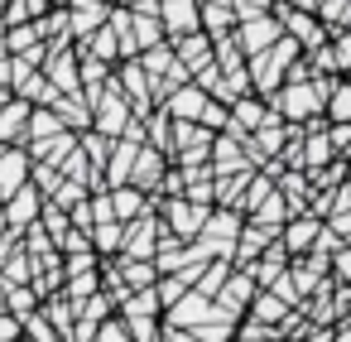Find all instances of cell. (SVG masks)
<instances>
[{"mask_svg": "<svg viewBox=\"0 0 351 342\" xmlns=\"http://www.w3.org/2000/svg\"><path fill=\"white\" fill-rule=\"evenodd\" d=\"M92 342H130V332H125V323H121V318L111 313V318H106V323L97 328V337H92Z\"/></svg>", "mask_w": 351, "mask_h": 342, "instance_id": "34", "label": "cell"}, {"mask_svg": "<svg viewBox=\"0 0 351 342\" xmlns=\"http://www.w3.org/2000/svg\"><path fill=\"white\" fill-rule=\"evenodd\" d=\"M332 342H351V313H341V318L332 323Z\"/></svg>", "mask_w": 351, "mask_h": 342, "instance_id": "37", "label": "cell"}, {"mask_svg": "<svg viewBox=\"0 0 351 342\" xmlns=\"http://www.w3.org/2000/svg\"><path fill=\"white\" fill-rule=\"evenodd\" d=\"M226 275H231V260H207V265H202V275H197V284H193V289H197V294H202V299H217V289H221V284H226Z\"/></svg>", "mask_w": 351, "mask_h": 342, "instance_id": "30", "label": "cell"}, {"mask_svg": "<svg viewBox=\"0 0 351 342\" xmlns=\"http://www.w3.org/2000/svg\"><path fill=\"white\" fill-rule=\"evenodd\" d=\"M130 39H135V49H140V54H145V49H159V44H169L154 15H135V20H130Z\"/></svg>", "mask_w": 351, "mask_h": 342, "instance_id": "29", "label": "cell"}, {"mask_svg": "<svg viewBox=\"0 0 351 342\" xmlns=\"http://www.w3.org/2000/svg\"><path fill=\"white\" fill-rule=\"evenodd\" d=\"M29 169H34V159L25 145H0V203L29 183Z\"/></svg>", "mask_w": 351, "mask_h": 342, "instance_id": "9", "label": "cell"}, {"mask_svg": "<svg viewBox=\"0 0 351 342\" xmlns=\"http://www.w3.org/2000/svg\"><path fill=\"white\" fill-rule=\"evenodd\" d=\"M255 294H260V289H255V280H250L245 270H231L212 304H217L226 318H245V313H250V304H255Z\"/></svg>", "mask_w": 351, "mask_h": 342, "instance_id": "7", "label": "cell"}, {"mask_svg": "<svg viewBox=\"0 0 351 342\" xmlns=\"http://www.w3.org/2000/svg\"><path fill=\"white\" fill-rule=\"evenodd\" d=\"M289 313H293V308H289L279 294H269V289H260V294H255V304H250V318H255L260 328H279Z\"/></svg>", "mask_w": 351, "mask_h": 342, "instance_id": "22", "label": "cell"}, {"mask_svg": "<svg viewBox=\"0 0 351 342\" xmlns=\"http://www.w3.org/2000/svg\"><path fill=\"white\" fill-rule=\"evenodd\" d=\"M82 198H87V188H82V183H68V179H63V183H58V193H53V198H49V203H53V207H63V212H68V207H77V203H82Z\"/></svg>", "mask_w": 351, "mask_h": 342, "instance_id": "32", "label": "cell"}, {"mask_svg": "<svg viewBox=\"0 0 351 342\" xmlns=\"http://www.w3.org/2000/svg\"><path fill=\"white\" fill-rule=\"evenodd\" d=\"M322 121L327 126H351V82H332V92H327V102H322Z\"/></svg>", "mask_w": 351, "mask_h": 342, "instance_id": "23", "label": "cell"}, {"mask_svg": "<svg viewBox=\"0 0 351 342\" xmlns=\"http://www.w3.org/2000/svg\"><path fill=\"white\" fill-rule=\"evenodd\" d=\"M197 30H202L207 39H221V34H231V30H236V15H231V5H226V0H197Z\"/></svg>", "mask_w": 351, "mask_h": 342, "instance_id": "19", "label": "cell"}, {"mask_svg": "<svg viewBox=\"0 0 351 342\" xmlns=\"http://www.w3.org/2000/svg\"><path fill=\"white\" fill-rule=\"evenodd\" d=\"M269 15L279 20V34H289L303 54H313L317 44H327V30L317 25V15H303V10H289V5H279V0H274V5H269Z\"/></svg>", "mask_w": 351, "mask_h": 342, "instance_id": "2", "label": "cell"}, {"mask_svg": "<svg viewBox=\"0 0 351 342\" xmlns=\"http://www.w3.org/2000/svg\"><path fill=\"white\" fill-rule=\"evenodd\" d=\"M226 5H231V15H236V20H250V15H269L274 0H226Z\"/></svg>", "mask_w": 351, "mask_h": 342, "instance_id": "33", "label": "cell"}, {"mask_svg": "<svg viewBox=\"0 0 351 342\" xmlns=\"http://www.w3.org/2000/svg\"><path fill=\"white\" fill-rule=\"evenodd\" d=\"M5 102H10V92H5V87H0V106H5Z\"/></svg>", "mask_w": 351, "mask_h": 342, "instance_id": "40", "label": "cell"}, {"mask_svg": "<svg viewBox=\"0 0 351 342\" xmlns=\"http://www.w3.org/2000/svg\"><path fill=\"white\" fill-rule=\"evenodd\" d=\"M106 15H111L106 0H73V5H68V39H73V44L92 39V34L106 25Z\"/></svg>", "mask_w": 351, "mask_h": 342, "instance_id": "12", "label": "cell"}, {"mask_svg": "<svg viewBox=\"0 0 351 342\" xmlns=\"http://www.w3.org/2000/svg\"><path fill=\"white\" fill-rule=\"evenodd\" d=\"M130 121H135V116H130V102L106 82V87H101V97L92 102V130H97V135H106V140H121Z\"/></svg>", "mask_w": 351, "mask_h": 342, "instance_id": "1", "label": "cell"}, {"mask_svg": "<svg viewBox=\"0 0 351 342\" xmlns=\"http://www.w3.org/2000/svg\"><path fill=\"white\" fill-rule=\"evenodd\" d=\"M121 236H125V227L121 222H97L92 231H87V241H92V255H121Z\"/></svg>", "mask_w": 351, "mask_h": 342, "instance_id": "26", "label": "cell"}, {"mask_svg": "<svg viewBox=\"0 0 351 342\" xmlns=\"http://www.w3.org/2000/svg\"><path fill=\"white\" fill-rule=\"evenodd\" d=\"M125 323V332H130V342H159L164 332H159V318H121Z\"/></svg>", "mask_w": 351, "mask_h": 342, "instance_id": "31", "label": "cell"}, {"mask_svg": "<svg viewBox=\"0 0 351 342\" xmlns=\"http://www.w3.org/2000/svg\"><path fill=\"white\" fill-rule=\"evenodd\" d=\"M173 49V58L188 68V78H193V68H202V63H212V39L197 30V34H183V39H173L169 44Z\"/></svg>", "mask_w": 351, "mask_h": 342, "instance_id": "20", "label": "cell"}, {"mask_svg": "<svg viewBox=\"0 0 351 342\" xmlns=\"http://www.w3.org/2000/svg\"><path fill=\"white\" fill-rule=\"evenodd\" d=\"M106 198H111V217H116L121 227H130L135 217H145V212L154 207V203H149L145 193H135L130 183H121V188H106Z\"/></svg>", "mask_w": 351, "mask_h": 342, "instance_id": "18", "label": "cell"}, {"mask_svg": "<svg viewBox=\"0 0 351 342\" xmlns=\"http://www.w3.org/2000/svg\"><path fill=\"white\" fill-rule=\"evenodd\" d=\"M159 179H164V155H159V150H149V145H140V155H135V164H130V179H125V183H130L135 193L154 198Z\"/></svg>", "mask_w": 351, "mask_h": 342, "instance_id": "14", "label": "cell"}, {"mask_svg": "<svg viewBox=\"0 0 351 342\" xmlns=\"http://www.w3.org/2000/svg\"><path fill=\"white\" fill-rule=\"evenodd\" d=\"M212 106H221V102H212V97H207V92H197L193 82H183L178 92H169V97L159 102V111H164L169 121H188V126H202Z\"/></svg>", "mask_w": 351, "mask_h": 342, "instance_id": "3", "label": "cell"}, {"mask_svg": "<svg viewBox=\"0 0 351 342\" xmlns=\"http://www.w3.org/2000/svg\"><path fill=\"white\" fill-rule=\"evenodd\" d=\"M39 207H44V198L34 193V183H25L20 193H10L5 203H0V212H5V231H25V227H34L39 222Z\"/></svg>", "mask_w": 351, "mask_h": 342, "instance_id": "13", "label": "cell"}, {"mask_svg": "<svg viewBox=\"0 0 351 342\" xmlns=\"http://www.w3.org/2000/svg\"><path fill=\"white\" fill-rule=\"evenodd\" d=\"M159 318H164L159 328H178V332H193V328H197L202 318H212V299H202L197 289H188V294H183L178 304H169V308H164Z\"/></svg>", "mask_w": 351, "mask_h": 342, "instance_id": "11", "label": "cell"}, {"mask_svg": "<svg viewBox=\"0 0 351 342\" xmlns=\"http://www.w3.org/2000/svg\"><path fill=\"white\" fill-rule=\"evenodd\" d=\"M269 121V106L260 102V97H236L231 106H226V130L221 135H236V140H245L250 130H260Z\"/></svg>", "mask_w": 351, "mask_h": 342, "instance_id": "10", "label": "cell"}, {"mask_svg": "<svg viewBox=\"0 0 351 342\" xmlns=\"http://www.w3.org/2000/svg\"><path fill=\"white\" fill-rule=\"evenodd\" d=\"M0 236H5V212H0Z\"/></svg>", "mask_w": 351, "mask_h": 342, "instance_id": "41", "label": "cell"}, {"mask_svg": "<svg viewBox=\"0 0 351 342\" xmlns=\"http://www.w3.org/2000/svg\"><path fill=\"white\" fill-rule=\"evenodd\" d=\"M0 308L15 313V318H29V313L39 308V294H34L29 284H5V289H0Z\"/></svg>", "mask_w": 351, "mask_h": 342, "instance_id": "28", "label": "cell"}, {"mask_svg": "<svg viewBox=\"0 0 351 342\" xmlns=\"http://www.w3.org/2000/svg\"><path fill=\"white\" fill-rule=\"evenodd\" d=\"M317 231H322V222L308 217V212H298V217H289V222L279 227V246H284L289 255H308L313 241H317Z\"/></svg>", "mask_w": 351, "mask_h": 342, "instance_id": "15", "label": "cell"}, {"mask_svg": "<svg viewBox=\"0 0 351 342\" xmlns=\"http://www.w3.org/2000/svg\"><path fill=\"white\" fill-rule=\"evenodd\" d=\"M231 342H279V337H274V328H260V323H255V328H245V332H236Z\"/></svg>", "mask_w": 351, "mask_h": 342, "instance_id": "36", "label": "cell"}, {"mask_svg": "<svg viewBox=\"0 0 351 342\" xmlns=\"http://www.w3.org/2000/svg\"><path fill=\"white\" fill-rule=\"evenodd\" d=\"M44 39H39V25H15V30H0V49H5L10 58H25L34 54Z\"/></svg>", "mask_w": 351, "mask_h": 342, "instance_id": "25", "label": "cell"}, {"mask_svg": "<svg viewBox=\"0 0 351 342\" xmlns=\"http://www.w3.org/2000/svg\"><path fill=\"white\" fill-rule=\"evenodd\" d=\"M207 212L212 207H193L188 198H164V231L169 236H178V241H193L197 231H202V222H207Z\"/></svg>", "mask_w": 351, "mask_h": 342, "instance_id": "5", "label": "cell"}, {"mask_svg": "<svg viewBox=\"0 0 351 342\" xmlns=\"http://www.w3.org/2000/svg\"><path fill=\"white\" fill-rule=\"evenodd\" d=\"M289 217H293V212H289V203H284V198H279V188H274V193H269V198H265V203L250 212V227H260V231L279 236V227H284Z\"/></svg>", "mask_w": 351, "mask_h": 342, "instance_id": "21", "label": "cell"}, {"mask_svg": "<svg viewBox=\"0 0 351 342\" xmlns=\"http://www.w3.org/2000/svg\"><path fill=\"white\" fill-rule=\"evenodd\" d=\"M231 39H236V49H241L245 58H255V54H265V49H274V44H279V20H274V15H250V20H236Z\"/></svg>", "mask_w": 351, "mask_h": 342, "instance_id": "4", "label": "cell"}, {"mask_svg": "<svg viewBox=\"0 0 351 342\" xmlns=\"http://www.w3.org/2000/svg\"><path fill=\"white\" fill-rule=\"evenodd\" d=\"M49 15V0H10L5 10H0V30H15V25H34Z\"/></svg>", "mask_w": 351, "mask_h": 342, "instance_id": "24", "label": "cell"}, {"mask_svg": "<svg viewBox=\"0 0 351 342\" xmlns=\"http://www.w3.org/2000/svg\"><path fill=\"white\" fill-rule=\"evenodd\" d=\"M49 5H58V10H68V5H73V0H49Z\"/></svg>", "mask_w": 351, "mask_h": 342, "instance_id": "39", "label": "cell"}, {"mask_svg": "<svg viewBox=\"0 0 351 342\" xmlns=\"http://www.w3.org/2000/svg\"><path fill=\"white\" fill-rule=\"evenodd\" d=\"M25 337V328H20V318L15 313H5V308H0V342H20Z\"/></svg>", "mask_w": 351, "mask_h": 342, "instance_id": "35", "label": "cell"}, {"mask_svg": "<svg viewBox=\"0 0 351 342\" xmlns=\"http://www.w3.org/2000/svg\"><path fill=\"white\" fill-rule=\"evenodd\" d=\"M193 337H197V342H231V337H236V318H226V313L212 304V318H202V323L193 328Z\"/></svg>", "mask_w": 351, "mask_h": 342, "instance_id": "27", "label": "cell"}, {"mask_svg": "<svg viewBox=\"0 0 351 342\" xmlns=\"http://www.w3.org/2000/svg\"><path fill=\"white\" fill-rule=\"evenodd\" d=\"M279 5H289V10H303V15H317V5H322V0H279Z\"/></svg>", "mask_w": 351, "mask_h": 342, "instance_id": "38", "label": "cell"}, {"mask_svg": "<svg viewBox=\"0 0 351 342\" xmlns=\"http://www.w3.org/2000/svg\"><path fill=\"white\" fill-rule=\"evenodd\" d=\"M154 246H159V217L154 207L145 217H135L121 236V260H154Z\"/></svg>", "mask_w": 351, "mask_h": 342, "instance_id": "6", "label": "cell"}, {"mask_svg": "<svg viewBox=\"0 0 351 342\" xmlns=\"http://www.w3.org/2000/svg\"><path fill=\"white\" fill-rule=\"evenodd\" d=\"M164 39H183V34H197V0H159V10H154Z\"/></svg>", "mask_w": 351, "mask_h": 342, "instance_id": "8", "label": "cell"}, {"mask_svg": "<svg viewBox=\"0 0 351 342\" xmlns=\"http://www.w3.org/2000/svg\"><path fill=\"white\" fill-rule=\"evenodd\" d=\"M289 260H293V255H289V251L279 246V236H274V241H269V246L260 251V260H255V265H250L245 275L255 280V289H269V284H274V280H279V275L289 270Z\"/></svg>", "mask_w": 351, "mask_h": 342, "instance_id": "17", "label": "cell"}, {"mask_svg": "<svg viewBox=\"0 0 351 342\" xmlns=\"http://www.w3.org/2000/svg\"><path fill=\"white\" fill-rule=\"evenodd\" d=\"M207 169H212V179H226V174L250 169L241 140H236V135H217V140H212V155H207Z\"/></svg>", "mask_w": 351, "mask_h": 342, "instance_id": "16", "label": "cell"}]
</instances>
